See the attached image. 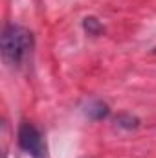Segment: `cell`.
Wrapping results in <instances>:
<instances>
[{"label": "cell", "mask_w": 156, "mask_h": 158, "mask_svg": "<svg viewBox=\"0 0 156 158\" xmlns=\"http://www.w3.org/2000/svg\"><path fill=\"white\" fill-rule=\"evenodd\" d=\"M33 48L31 33L18 26V24H7L2 33V55L11 64H20Z\"/></svg>", "instance_id": "cell-1"}, {"label": "cell", "mask_w": 156, "mask_h": 158, "mask_svg": "<svg viewBox=\"0 0 156 158\" xmlns=\"http://www.w3.org/2000/svg\"><path fill=\"white\" fill-rule=\"evenodd\" d=\"M18 145L31 158H46V143L39 129L28 121L18 127Z\"/></svg>", "instance_id": "cell-2"}, {"label": "cell", "mask_w": 156, "mask_h": 158, "mask_svg": "<svg viewBox=\"0 0 156 158\" xmlns=\"http://www.w3.org/2000/svg\"><path fill=\"white\" fill-rule=\"evenodd\" d=\"M86 116L92 119H103L109 116V105L103 101H92L86 107Z\"/></svg>", "instance_id": "cell-3"}, {"label": "cell", "mask_w": 156, "mask_h": 158, "mask_svg": "<svg viewBox=\"0 0 156 158\" xmlns=\"http://www.w3.org/2000/svg\"><path fill=\"white\" fill-rule=\"evenodd\" d=\"M83 26H84V30H86L90 35H99V33L103 31V26H101V22H99L96 17H86V19L83 20Z\"/></svg>", "instance_id": "cell-4"}, {"label": "cell", "mask_w": 156, "mask_h": 158, "mask_svg": "<svg viewBox=\"0 0 156 158\" xmlns=\"http://www.w3.org/2000/svg\"><path fill=\"white\" fill-rule=\"evenodd\" d=\"M117 123H119L121 127L132 129V127H136V125H138V119L132 118V116H127V114H123V116H119V118H117Z\"/></svg>", "instance_id": "cell-5"}, {"label": "cell", "mask_w": 156, "mask_h": 158, "mask_svg": "<svg viewBox=\"0 0 156 158\" xmlns=\"http://www.w3.org/2000/svg\"><path fill=\"white\" fill-rule=\"evenodd\" d=\"M154 52H156V48H154Z\"/></svg>", "instance_id": "cell-6"}]
</instances>
